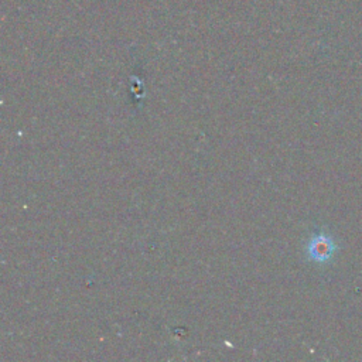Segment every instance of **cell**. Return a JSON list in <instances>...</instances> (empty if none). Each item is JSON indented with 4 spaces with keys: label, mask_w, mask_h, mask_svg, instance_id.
Masks as SVG:
<instances>
[{
    "label": "cell",
    "mask_w": 362,
    "mask_h": 362,
    "mask_svg": "<svg viewBox=\"0 0 362 362\" xmlns=\"http://www.w3.org/2000/svg\"><path fill=\"white\" fill-rule=\"evenodd\" d=\"M338 252V243L325 230H318L315 232L307 242L305 246V253L307 257L318 264H325L331 262V259L335 256Z\"/></svg>",
    "instance_id": "cell-1"
}]
</instances>
